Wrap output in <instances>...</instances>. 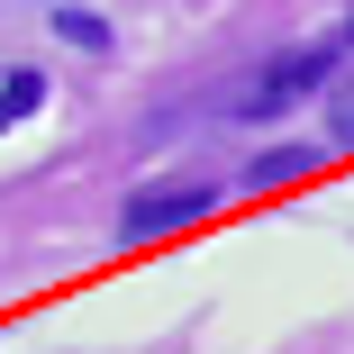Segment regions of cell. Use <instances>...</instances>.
<instances>
[{
  "label": "cell",
  "mask_w": 354,
  "mask_h": 354,
  "mask_svg": "<svg viewBox=\"0 0 354 354\" xmlns=\"http://www.w3.org/2000/svg\"><path fill=\"white\" fill-rule=\"evenodd\" d=\"M209 182H146L127 209H118V245H155V236H173V227H200L209 218Z\"/></svg>",
  "instance_id": "obj_1"
},
{
  "label": "cell",
  "mask_w": 354,
  "mask_h": 354,
  "mask_svg": "<svg viewBox=\"0 0 354 354\" xmlns=\"http://www.w3.org/2000/svg\"><path fill=\"white\" fill-rule=\"evenodd\" d=\"M327 64H336V46H291V55H272L263 73L236 91V109L245 118H272V109H291V100H309L318 82H327Z\"/></svg>",
  "instance_id": "obj_2"
},
{
  "label": "cell",
  "mask_w": 354,
  "mask_h": 354,
  "mask_svg": "<svg viewBox=\"0 0 354 354\" xmlns=\"http://www.w3.org/2000/svg\"><path fill=\"white\" fill-rule=\"evenodd\" d=\"M300 173H318V146H272V155L245 164V191H281V182H300Z\"/></svg>",
  "instance_id": "obj_3"
},
{
  "label": "cell",
  "mask_w": 354,
  "mask_h": 354,
  "mask_svg": "<svg viewBox=\"0 0 354 354\" xmlns=\"http://www.w3.org/2000/svg\"><path fill=\"white\" fill-rule=\"evenodd\" d=\"M37 100H46V82H37V73H0V136H10L19 118H37Z\"/></svg>",
  "instance_id": "obj_4"
},
{
  "label": "cell",
  "mask_w": 354,
  "mask_h": 354,
  "mask_svg": "<svg viewBox=\"0 0 354 354\" xmlns=\"http://www.w3.org/2000/svg\"><path fill=\"white\" fill-rule=\"evenodd\" d=\"M55 28H64V37H73V46H109V28H100L91 10H55Z\"/></svg>",
  "instance_id": "obj_5"
},
{
  "label": "cell",
  "mask_w": 354,
  "mask_h": 354,
  "mask_svg": "<svg viewBox=\"0 0 354 354\" xmlns=\"http://www.w3.org/2000/svg\"><path fill=\"white\" fill-rule=\"evenodd\" d=\"M345 46H354V19H345Z\"/></svg>",
  "instance_id": "obj_6"
},
{
  "label": "cell",
  "mask_w": 354,
  "mask_h": 354,
  "mask_svg": "<svg viewBox=\"0 0 354 354\" xmlns=\"http://www.w3.org/2000/svg\"><path fill=\"white\" fill-rule=\"evenodd\" d=\"M345 136H354V109H345Z\"/></svg>",
  "instance_id": "obj_7"
}]
</instances>
